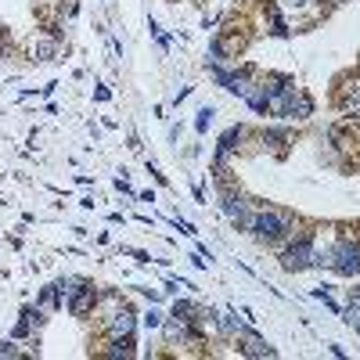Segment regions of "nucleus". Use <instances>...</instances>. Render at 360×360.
<instances>
[{
	"label": "nucleus",
	"mask_w": 360,
	"mask_h": 360,
	"mask_svg": "<svg viewBox=\"0 0 360 360\" xmlns=\"http://www.w3.org/2000/svg\"><path fill=\"white\" fill-rule=\"evenodd\" d=\"M299 231V217L288 213V209H274V205H263L256 202V213H252V224H249V234L256 238L259 245L266 249H281L288 238Z\"/></svg>",
	"instance_id": "nucleus-1"
},
{
	"label": "nucleus",
	"mask_w": 360,
	"mask_h": 360,
	"mask_svg": "<svg viewBox=\"0 0 360 360\" xmlns=\"http://www.w3.org/2000/svg\"><path fill=\"white\" fill-rule=\"evenodd\" d=\"M317 231L321 227H307V231H295L288 242L278 249V259H281V270L288 274H303L317 263Z\"/></svg>",
	"instance_id": "nucleus-2"
},
{
	"label": "nucleus",
	"mask_w": 360,
	"mask_h": 360,
	"mask_svg": "<svg viewBox=\"0 0 360 360\" xmlns=\"http://www.w3.org/2000/svg\"><path fill=\"white\" fill-rule=\"evenodd\" d=\"M220 213H224L238 231H249L252 213H256V198H249L238 184H231V180H220Z\"/></svg>",
	"instance_id": "nucleus-3"
},
{
	"label": "nucleus",
	"mask_w": 360,
	"mask_h": 360,
	"mask_svg": "<svg viewBox=\"0 0 360 360\" xmlns=\"http://www.w3.org/2000/svg\"><path fill=\"white\" fill-rule=\"evenodd\" d=\"M328 270H335L339 278H360V238L356 234H339V242L332 245V263Z\"/></svg>",
	"instance_id": "nucleus-4"
},
{
	"label": "nucleus",
	"mask_w": 360,
	"mask_h": 360,
	"mask_svg": "<svg viewBox=\"0 0 360 360\" xmlns=\"http://www.w3.org/2000/svg\"><path fill=\"white\" fill-rule=\"evenodd\" d=\"M137 310L130 307V303H123V307H115L112 314H105L101 321H98V328H101V339H115V335H134L137 332Z\"/></svg>",
	"instance_id": "nucleus-5"
},
{
	"label": "nucleus",
	"mask_w": 360,
	"mask_h": 360,
	"mask_svg": "<svg viewBox=\"0 0 360 360\" xmlns=\"http://www.w3.org/2000/svg\"><path fill=\"white\" fill-rule=\"evenodd\" d=\"M238 353L249 356V360H274V356H278V349L270 346L263 335H256L252 328H245V332L238 335Z\"/></svg>",
	"instance_id": "nucleus-6"
},
{
	"label": "nucleus",
	"mask_w": 360,
	"mask_h": 360,
	"mask_svg": "<svg viewBox=\"0 0 360 360\" xmlns=\"http://www.w3.org/2000/svg\"><path fill=\"white\" fill-rule=\"evenodd\" d=\"M98 292H101V288H98L94 281H86V285L69 299V303H65V307H69V314H72V317H79V321H83L86 314H94V307H98Z\"/></svg>",
	"instance_id": "nucleus-7"
},
{
	"label": "nucleus",
	"mask_w": 360,
	"mask_h": 360,
	"mask_svg": "<svg viewBox=\"0 0 360 360\" xmlns=\"http://www.w3.org/2000/svg\"><path fill=\"white\" fill-rule=\"evenodd\" d=\"M98 356L134 360V356H137V339H134V335H115V339H105V346L98 349Z\"/></svg>",
	"instance_id": "nucleus-8"
},
{
	"label": "nucleus",
	"mask_w": 360,
	"mask_h": 360,
	"mask_svg": "<svg viewBox=\"0 0 360 360\" xmlns=\"http://www.w3.org/2000/svg\"><path fill=\"white\" fill-rule=\"evenodd\" d=\"M245 101H249V108H252L256 115H270V90H266V79H263V76L252 79Z\"/></svg>",
	"instance_id": "nucleus-9"
},
{
	"label": "nucleus",
	"mask_w": 360,
	"mask_h": 360,
	"mask_svg": "<svg viewBox=\"0 0 360 360\" xmlns=\"http://www.w3.org/2000/svg\"><path fill=\"white\" fill-rule=\"evenodd\" d=\"M259 141H263V148H274V155H285L292 137L285 127H266V130H259Z\"/></svg>",
	"instance_id": "nucleus-10"
},
{
	"label": "nucleus",
	"mask_w": 360,
	"mask_h": 360,
	"mask_svg": "<svg viewBox=\"0 0 360 360\" xmlns=\"http://www.w3.org/2000/svg\"><path fill=\"white\" fill-rule=\"evenodd\" d=\"M83 285H86V278H76V274H65V278H58V281H54L58 295H62V303H69V299H72Z\"/></svg>",
	"instance_id": "nucleus-11"
},
{
	"label": "nucleus",
	"mask_w": 360,
	"mask_h": 360,
	"mask_svg": "<svg viewBox=\"0 0 360 360\" xmlns=\"http://www.w3.org/2000/svg\"><path fill=\"white\" fill-rule=\"evenodd\" d=\"M37 303H40V307H44L47 314H54V310H62V307H65V303H62V295H58V288H54V281L40 288V295H37Z\"/></svg>",
	"instance_id": "nucleus-12"
},
{
	"label": "nucleus",
	"mask_w": 360,
	"mask_h": 360,
	"mask_svg": "<svg viewBox=\"0 0 360 360\" xmlns=\"http://www.w3.org/2000/svg\"><path fill=\"white\" fill-rule=\"evenodd\" d=\"M339 112H360V79H353V86L342 90L339 98Z\"/></svg>",
	"instance_id": "nucleus-13"
},
{
	"label": "nucleus",
	"mask_w": 360,
	"mask_h": 360,
	"mask_svg": "<svg viewBox=\"0 0 360 360\" xmlns=\"http://www.w3.org/2000/svg\"><path fill=\"white\" fill-rule=\"evenodd\" d=\"M58 44H62V40H54V37H44V40H37V62H51V58L58 54Z\"/></svg>",
	"instance_id": "nucleus-14"
},
{
	"label": "nucleus",
	"mask_w": 360,
	"mask_h": 360,
	"mask_svg": "<svg viewBox=\"0 0 360 360\" xmlns=\"http://www.w3.org/2000/svg\"><path fill=\"white\" fill-rule=\"evenodd\" d=\"M339 317H342L349 328H360V299H356V295H349V303L339 310Z\"/></svg>",
	"instance_id": "nucleus-15"
},
{
	"label": "nucleus",
	"mask_w": 360,
	"mask_h": 360,
	"mask_svg": "<svg viewBox=\"0 0 360 360\" xmlns=\"http://www.w3.org/2000/svg\"><path fill=\"white\" fill-rule=\"evenodd\" d=\"M22 317L33 324V332H40V328L47 324V310H44L40 303H37V307H22Z\"/></svg>",
	"instance_id": "nucleus-16"
},
{
	"label": "nucleus",
	"mask_w": 360,
	"mask_h": 360,
	"mask_svg": "<svg viewBox=\"0 0 360 360\" xmlns=\"http://www.w3.org/2000/svg\"><path fill=\"white\" fill-rule=\"evenodd\" d=\"M11 339H18V342H33V324H29V321H25L22 314H18V324H15Z\"/></svg>",
	"instance_id": "nucleus-17"
},
{
	"label": "nucleus",
	"mask_w": 360,
	"mask_h": 360,
	"mask_svg": "<svg viewBox=\"0 0 360 360\" xmlns=\"http://www.w3.org/2000/svg\"><path fill=\"white\" fill-rule=\"evenodd\" d=\"M213 115H217V108H213V105L202 108V112H198V119H195V130H198V134H205L209 127H213Z\"/></svg>",
	"instance_id": "nucleus-18"
},
{
	"label": "nucleus",
	"mask_w": 360,
	"mask_h": 360,
	"mask_svg": "<svg viewBox=\"0 0 360 360\" xmlns=\"http://www.w3.org/2000/svg\"><path fill=\"white\" fill-rule=\"evenodd\" d=\"M141 321H144V328H148V332H155V328H162V321H166V314L152 307V310H148V314H144Z\"/></svg>",
	"instance_id": "nucleus-19"
},
{
	"label": "nucleus",
	"mask_w": 360,
	"mask_h": 360,
	"mask_svg": "<svg viewBox=\"0 0 360 360\" xmlns=\"http://www.w3.org/2000/svg\"><path fill=\"white\" fill-rule=\"evenodd\" d=\"M15 360V356H22V349H18V339H0V360Z\"/></svg>",
	"instance_id": "nucleus-20"
},
{
	"label": "nucleus",
	"mask_w": 360,
	"mask_h": 360,
	"mask_svg": "<svg viewBox=\"0 0 360 360\" xmlns=\"http://www.w3.org/2000/svg\"><path fill=\"white\" fill-rule=\"evenodd\" d=\"M173 227H176L180 234H195V227H191L188 220H180V217H173Z\"/></svg>",
	"instance_id": "nucleus-21"
},
{
	"label": "nucleus",
	"mask_w": 360,
	"mask_h": 360,
	"mask_svg": "<svg viewBox=\"0 0 360 360\" xmlns=\"http://www.w3.org/2000/svg\"><path fill=\"white\" fill-rule=\"evenodd\" d=\"M141 295L148 299V303H159V299H162V292H159V288H141Z\"/></svg>",
	"instance_id": "nucleus-22"
},
{
	"label": "nucleus",
	"mask_w": 360,
	"mask_h": 360,
	"mask_svg": "<svg viewBox=\"0 0 360 360\" xmlns=\"http://www.w3.org/2000/svg\"><path fill=\"white\" fill-rule=\"evenodd\" d=\"M76 11H79V4H76V0H69V4H62V18H76Z\"/></svg>",
	"instance_id": "nucleus-23"
},
{
	"label": "nucleus",
	"mask_w": 360,
	"mask_h": 360,
	"mask_svg": "<svg viewBox=\"0 0 360 360\" xmlns=\"http://www.w3.org/2000/svg\"><path fill=\"white\" fill-rule=\"evenodd\" d=\"M115 191H123V195H134V191H130V184H127L123 176H115Z\"/></svg>",
	"instance_id": "nucleus-24"
},
{
	"label": "nucleus",
	"mask_w": 360,
	"mask_h": 360,
	"mask_svg": "<svg viewBox=\"0 0 360 360\" xmlns=\"http://www.w3.org/2000/svg\"><path fill=\"white\" fill-rule=\"evenodd\" d=\"M130 256H134V259H137V263H152V256H148V252H144V249H134V252H130Z\"/></svg>",
	"instance_id": "nucleus-25"
},
{
	"label": "nucleus",
	"mask_w": 360,
	"mask_h": 360,
	"mask_svg": "<svg viewBox=\"0 0 360 360\" xmlns=\"http://www.w3.org/2000/svg\"><path fill=\"white\" fill-rule=\"evenodd\" d=\"M94 98H98V101H108V98H112V90H108V86H98V90H94Z\"/></svg>",
	"instance_id": "nucleus-26"
},
{
	"label": "nucleus",
	"mask_w": 360,
	"mask_h": 360,
	"mask_svg": "<svg viewBox=\"0 0 360 360\" xmlns=\"http://www.w3.org/2000/svg\"><path fill=\"white\" fill-rule=\"evenodd\" d=\"M349 295H356V299H360V281H356V285L349 288Z\"/></svg>",
	"instance_id": "nucleus-27"
},
{
	"label": "nucleus",
	"mask_w": 360,
	"mask_h": 360,
	"mask_svg": "<svg viewBox=\"0 0 360 360\" xmlns=\"http://www.w3.org/2000/svg\"><path fill=\"white\" fill-rule=\"evenodd\" d=\"M44 4H54V0H44Z\"/></svg>",
	"instance_id": "nucleus-28"
},
{
	"label": "nucleus",
	"mask_w": 360,
	"mask_h": 360,
	"mask_svg": "<svg viewBox=\"0 0 360 360\" xmlns=\"http://www.w3.org/2000/svg\"><path fill=\"white\" fill-rule=\"evenodd\" d=\"M335 4H346V0H335Z\"/></svg>",
	"instance_id": "nucleus-29"
},
{
	"label": "nucleus",
	"mask_w": 360,
	"mask_h": 360,
	"mask_svg": "<svg viewBox=\"0 0 360 360\" xmlns=\"http://www.w3.org/2000/svg\"><path fill=\"white\" fill-rule=\"evenodd\" d=\"M0 58H4V47H0Z\"/></svg>",
	"instance_id": "nucleus-30"
},
{
	"label": "nucleus",
	"mask_w": 360,
	"mask_h": 360,
	"mask_svg": "<svg viewBox=\"0 0 360 360\" xmlns=\"http://www.w3.org/2000/svg\"><path fill=\"white\" fill-rule=\"evenodd\" d=\"M353 332H356V335H360V328H353Z\"/></svg>",
	"instance_id": "nucleus-31"
}]
</instances>
